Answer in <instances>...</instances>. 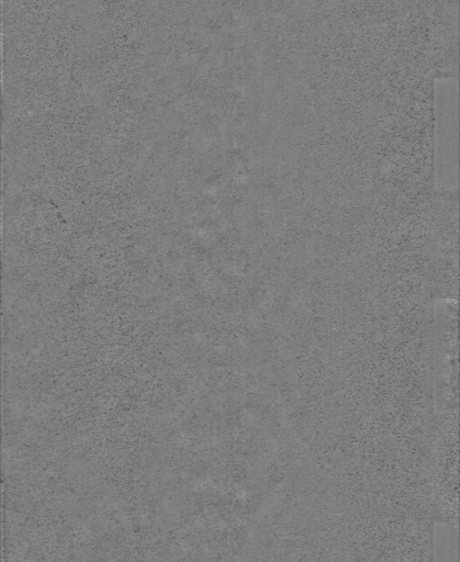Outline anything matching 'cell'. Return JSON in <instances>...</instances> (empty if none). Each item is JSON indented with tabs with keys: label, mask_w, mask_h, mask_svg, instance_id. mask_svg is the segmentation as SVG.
<instances>
[{
	"label": "cell",
	"mask_w": 460,
	"mask_h": 562,
	"mask_svg": "<svg viewBox=\"0 0 460 562\" xmlns=\"http://www.w3.org/2000/svg\"><path fill=\"white\" fill-rule=\"evenodd\" d=\"M437 183L440 188L451 189L458 184L457 165V88L442 89L437 95Z\"/></svg>",
	"instance_id": "1"
}]
</instances>
